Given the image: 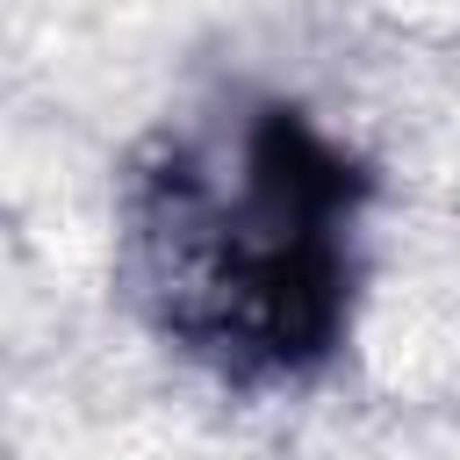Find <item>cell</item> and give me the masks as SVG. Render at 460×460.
<instances>
[{
  "instance_id": "obj_1",
  "label": "cell",
  "mask_w": 460,
  "mask_h": 460,
  "mask_svg": "<svg viewBox=\"0 0 460 460\" xmlns=\"http://www.w3.org/2000/svg\"><path fill=\"white\" fill-rule=\"evenodd\" d=\"M374 172L302 101L158 129L122 172L115 273L137 316L230 388H288L352 331Z\"/></svg>"
}]
</instances>
